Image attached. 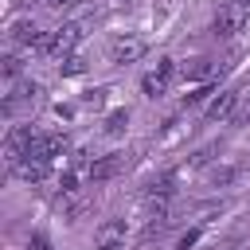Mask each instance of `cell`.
I'll use <instances>...</instances> for the list:
<instances>
[{
    "label": "cell",
    "instance_id": "obj_5",
    "mask_svg": "<svg viewBox=\"0 0 250 250\" xmlns=\"http://www.w3.org/2000/svg\"><path fill=\"white\" fill-rule=\"evenodd\" d=\"M145 51H148V47H145L141 35H117V39L109 43V59H113V62H137Z\"/></svg>",
    "mask_w": 250,
    "mask_h": 250
},
{
    "label": "cell",
    "instance_id": "obj_15",
    "mask_svg": "<svg viewBox=\"0 0 250 250\" xmlns=\"http://www.w3.org/2000/svg\"><path fill=\"white\" fill-rule=\"evenodd\" d=\"M59 70H62V78H78V74H86V59L82 55H66L59 62Z\"/></svg>",
    "mask_w": 250,
    "mask_h": 250
},
{
    "label": "cell",
    "instance_id": "obj_3",
    "mask_svg": "<svg viewBox=\"0 0 250 250\" xmlns=\"http://www.w3.org/2000/svg\"><path fill=\"white\" fill-rule=\"evenodd\" d=\"M211 27H215L219 39H234V35L246 27V8H238V4H223V8L215 12Z\"/></svg>",
    "mask_w": 250,
    "mask_h": 250
},
{
    "label": "cell",
    "instance_id": "obj_20",
    "mask_svg": "<svg viewBox=\"0 0 250 250\" xmlns=\"http://www.w3.org/2000/svg\"><path fill=\"white\" fill-rule=\"evenodd\" d=\"M27 250H51V238H47L43 230H35V234L27 238Z\"/></svg>",
    "mask_w": 250,
    "mask_h": 250
},
{
    "label": "cell",
    "instance_id": "obj_18",
    "mask_svg": "<svg viewBox=\"0 0 250 250\" xmlns=\"http://www.w3.org/2000/svg\"><path fill=\"white\" fill-rule=\"evenodd\" d=\"M195 242H199V227H191V230H184V234H180V242H176V250H191Z\"/></svg>",
    "mask_w": 250,
    "mask_h": 250
},
{
    "label": "cell",
    "instance_id": "obj_6",
    "mask_svg": "<svg viewBox=\"0 0 250 250\" xmlns=\"http://www.w3.org/2000/svg\"><path fill=\"white\" fill-rule=\"evenodd\" d=\"M62 152H66V133H35V141H31L35 160H55Z\"/></svg>",
    "mask_w": 250,
    "mask_h": 250
},
{
    "label": "cell",
    "instance_id": "obj_17",
    "mask_svg": "<svg viewBox=\"0 0 250 250\" xmlns=\"http://www.w3.org/2000/svg\"><path fill=\"white\" fill-rule=\"evenodd\" d=\"M211 94H219V90H215V86H199V90H191V94L184 98V105H199V102H207Z\"/></svg>",
    "mask_w": 250,
    "mask_h": 250
},
{
    "label": "cell",
    "instance_id": "obj_24",
    "mask_svg": "<svg viewBox=\"0 0 250 250\" xmlns=\"http://www.w3.org/2000/svg\"><path fill=\"white\" fill-rule=\"evenodd\" d=\"M246 121H250V113H246Z\"/></svg>",
    "mask_w": 250,
    "mask_h": 250
},
{
    "label": "cell",
    "instance_id": "obj_7",
    "mask_svg": "<svg viewBox=\"0 0 250 250\" xmlns=\"http://www.w3.org/2000/svg\"><path fill=\"white\" fill-rule=\"evenodd\" d=\"M98 250H113V246H125V219H105L98 227Z\"/></svg>",
    "mask_w": 250,
    "mask_h": 250
},
{
    "label": "cell",
    "instance_id": "obj_9",
    "mask_svg": "<svg viewBox=\"0 0 250 250\" xmlns=\"http://www.w3.org/2000/svg\"><path fill=\"white\" fill-rule=\"evenodd\" d=\"M234 102H238V90H219V94L211 98V105H207V117H211V121H227V117L234 113Z\"/></svg>",
    "mask_w": 250,
    "mask_h": 250
},
{
    "label": "cell",
    "instance_id": "obj_22",
    "mask_svg": "<svg viewBox=\"0 0 250 250\" xmlns=\"http://www.w3.org/2000/svg\"><path fill=\"white\" fill-rule=\"evenodd\" d=\"M47 4H55V8H66V4H74V0H47Z\"/></svg>",
    "mask_w": 250,
    "mask_h": 250
},
{
    "label": "cell",
    "instance_id": "obj_16",
    "mask_svg": "<svg viewBox=\"0 0 250 250\" xmlns=\"http://www.w3.org/2000/svg\"><path fill=\"white\" fill-rule=\"evenodd\" d=\"M105 94H109V90H105V86H98V90H86V94H82V102H86L90 109H102V105H105Z\"/></svg>",
    "mask_w": 250,
    "mask_h": 250
},
{
    "label": "cell",
    "instance_id": "obj_23",
    "mask_svg": "<svg viewBox=\"0 0 250 250\" xmlns=\"http://www.w3.org/2000/svg\"><path fill=\"white\" fill-rule=\"evenodd\" d=\"M230 4H238V8H246V12H250V0H230Z\"/></svg>",
    "mask_w": 250,
    "mask_h": 250
},
{
    "label": "cell",
    "instance_id": "obj_10",
    "mask_svg": "<svg viewBox=\"0 0 250 250\" xmlns=\"http://www.w3.org/2000/svg\"><path fill=\"white\" fill-rule=\"evenodd\" d=\"M121 164H125V156H102V160H94L86 172H90L94 184H105V180H113V176L121 172Z\"/></svg>",
    "mask_w": 250,
    "mask_h": 250
},
{
    "label": "cell",
    "instance_id": "obj_11",
    "mask_svg": "<svg viewBox=\"0 0 250 250\" xmlns=\"http://www.w3.org/2000/svg\"><path fill=\"white\" fill-rule=\"evenodd\" d=\"M39 39H43V31L35 27V20H16V23H12V43H20V47H39Z\"/></svg>",
    "mask_w": 250,
    "mask_h": 250
},
{
    "label": "cell",
    "instance_id": "obj_8",
    "mask_svg": "<svg viewBox=\"0 0 250 250\" xmlns=\"http://www.w3.org/2000/svg\"><path fill=\"white\" fill-rule=\"evenodd\" d=\"M12 172H16L20 180H27V184H43V180L51 176V160H35V156H27V160H20Z\"/></svg>",
    "mask_w": 250,
    "mask_h": 250
},
{
    "label": "cell",
    "instance_id": "obj_21",
    "mask_svg": "<svg viewBox=\"0 0 250 250\" xmlns=\"http://www.w3.org/2000/svg\"><path fill=\"white\" fill-rule=\"evenodd\" d=\"M230 180H234L230 168H215V184H230Z\"/></svg>",
    "mask_w": 250,
    "mask_h": 250
},
{
    "label": "cell",
    "instance_id": "obj_4",
    "mask_svg": "<svg viewBox=\"0 0 250 250\" xmlns=\"http://www.w3.org/2000/svg\"><path fill=\"white\" fill-rule=\"evenodd\" d=\"M172 74H176V62H172V59H156V70H148V74L141 78V90H145V98H160V94L168 90Z\"/></svg>",
    "mask_w": 250,
    "mask_h": 250
},
{
    "label": "cell",
    "instance_id": "obj_1",
    "mask_svg": "<svg viewBox=\"0 0 250 250\" xmlns=\"http://www.w3.org/2000/svg\"><path fill=\"white\" fill-rule=\"evenodd\" d=\"M78 39H82V27L78 23H62V27H55V31H43V39H39V55H51V59H66V55H74V47H78Z\"/></svg>",
    "mask_w": 250,
    "mask_h": 250
},
{
    "label": "cell",
    "instance_id": "obj_12",
    "mask_svg": "<svg viewBox=\"0 0 250 250\" xmlns=\"http://www.w3.org/2000/svg\"><path fill=\"white\" fill-rule=\"evenodd\" d=\"M215 74V62L211 59H191V62H184V82H203V78H211Z\"/></svg>",
    "mask_w": 250,
    "mask_h": 250
},
{
    "label": "cell",
    "instance_id": "obj_14",
    "mask_svg": "<svg viewBox=\"0 0 250 250\" xmlns=\"http://www.w3.org/2000/svg\"><path fill=\"white\" fill-rule=\"evenodd\" d=\"M125 125H129V109H125V105L105 113V133H113V137H117V133H125Z\"/></svg>",
    "mask_w": 250,
    "mask_h": 250
},
{
    "label": "cell",
    "instance_id": "obj_13",
    "mask_svg": "<svg viewBox=\"0 0 250 250\" xmlns=\"http://www.w3.org/2000/svg\"><path fill=\"white\" fill-rule=\"evenodd\" d=\"M172 184H176V176L172 172H160L156 180H148V199H172V191H176Z\"/></svg>",
    "mask_w": 250,
    "mask_h": 250
},
{
    "label": "cell",
    "instance_id": "obj_2",
    "mask_svg": "<svg viewBox=\"0 0 250 250\" xmlns=\"http://www.w3.org/2000/svg\"><path fill=\"white\" fill-rule=\"evenodd\" d=\"M31 141H35V129H31V125L8 129V137H4V160H8V168H16L20 160L31 156Z\"/></svg>",
    "mask_w": 250,
    "mask_h": 250
},
{
    "label": "cell",
    "instance_id": "obj_19",
    "mask_svg": "<svg viewBox=\"0 0 250 250\" xmlns=\"http://www.w3.org/2000/svg\"><path fill=\"white\" fill-rule=\"evenodd\" d=\"M16 74H20V59L16 55H4V78H8V86H12Z\"/></svg>",
    "mask_w": 250,
    "mask_h": 250
}]
</instances>
